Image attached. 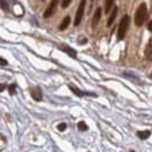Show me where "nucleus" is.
I'll list each match as a JSON object with an SVG mask.
<instances>
[{"label":"nucleus","mask_w":152,"mask_h":152,"mask_svg":"<svg viewBox=\"0 0 152 152\" xmlns=\"http://www.w3.org/2000/svg\"><path fill=\"white\" fill-rule=\"evenodd\" d=\"M146 17H148V8L145 4H141L135 13V24L137 26H141L144 24Z\"/></svg>","instance_id":"nucleus-1"},{"label":"nucleus","mask_w":152,"mask_h":152,"mask_svg":"<svg viewBox=\"0 0 152 152\" xmlns=\"http://www.w3.org/2000/svg\"><path fill=\"white\" fill-rule=\"evenodd\" d=\"M129 22H131V17L128 15H125L121 18V23H119V27H118V33H117V39L118 40H123L125 38L127 30H128V26H129Z\"/></svg>","instance_id":"nucleus-2"},{"label":"nucleus","mask_w":152,"mask_h":152,"mask_svg":"<svg viewBox=\"0 0 152 152\" xmlns=\"http://www.w3.org/2000/svg\"><path fill=\"white\" fill-rule=\"evenodd\" d=\"M85 4H86V0H81L80 6L77 8V12H76L75 15V20H74V25L75 26L80 25V23L82 20L83 15H84V9H85Z\"/></svg>","instance_id":"nucleus-3"},{"label":"nucleus","mask_w":152,"mask_h":152,"mask_svg":"<svg viewBox=\"0 0 152 152\" xmlns=\"http://www.w3.org/2000/svg\"><path fill=\"white\" fill-rule=\"evenodd\" d=\"M30 94H31L32 99L34 101H42L43 100V94H42V90L40 86H34V88H30Z\"/></svg>","instance_id":"nucleus-4"},{"label":"nucleus","mask_w":152,"mask_h":152,"mask_svg":"<svg viewBox=\"0 0 152 152\" xmlns=\"http://www.w3.org/2000/svg\"><path fill=\"white\" fill-rule=\"evenodd\" d=\"M57 5H58V0H51V2L49 4V6H48V8L45 9V14H43V17L45 18H49L50 16H52L55 14V12H56Z\"/></svg>","instance_id":"nucleus-5"},{"label":"nucleus","mask_w":152,"mask_h":152,"mask_svg":"<svg viewBox=\"0 0 152 152\" xmlns=\"http://www.w3.org/2000/svg\"><path fill=\"white\" fill-rule=\"evenodd\" d=\"M68 88L70 89V91L74 93V94H76L77 96H84V95H91V96H96V94L95 93H88V92H83V91H81L80 89H77V88H75L74 85H72V84H69L68 85Z\"/></svg>","instance_id":"nucleus-6"},{"label":"nucleus","mask_w":152,"mask_h":152,"mask_svg":"<svg viewBox=\"0 0 152 152\" xmlns=\"http://www.w3.org/2000/svg\"><path fill=\"white\" fill-rule=\"evenodd\" d=\"M59 49L60 50H63L64 52H66L68 56H70L72 58H76L77 57V53H76V51L73 49V48H70L69 45H59Z\"/></svg>","instance_id":"nucleus-7"},{"label":"nucleus","mask_w":152,"mask_h":152,"mask_svg":"<svg viewBox=\"0 0 152 152\" xmlns=\"http://www.w3.org/2000/svg\"><path fill=\"white\" fill-rule=\"evenodd\" d=\"M101 14H102L101 8H98V9L95 10L94 15H93V18H92V28L96 27V25L99 24V22H100V17H101Z\"/></svg>","instance_id":"nucleus-8"},{"label":"nucleus","mask_w":152,"mask_h":152,"mask_svg":"<svg viewBox=\"0 0 152 152\" xmlns=\"http://www.w3.org/2000/svg\"><path fill=\"white\" fill-rule=\"evenodd\" d=\"M144 55H145V58L148 60L152 61V38L149 40V42H148V45H146Z\"/></svg>","instance_id":"nucleus-9"},{"label":"nucleus","mask_w":152,"mask_h":152,"mask_svg":"<svg viewBox=\"0 0 152 152\" xmlns=\"http://www.w3.org/2000/svg\"><path fill=\"white\" fill-rule=\"evenodd\" d=\"M69 23H70V17H69V16H66V17L63 19L61 24L59 25V30H60V31H64V30H66V28L68 27V25H69Z\"/></svg>","instance_id":"nucleus-10"},{"label":"nucleus","mask_w":152,"mask_h":152,"mask_svg":"<svg viewBox=\"0 0 152 152\" xmlns=\"http://www.w3.org/2000/svg\"><path fill=\"white\" fill-rule=\"evenodd\" d=\"M117 12H118V8H117V7H114V8H113V13H111L110 17L108 19V26H110L114 23L115 18H116V16H117Z\"/></svg>","instance_id":"nucleus-11"},{"label":"nucleus","mask_w":152,"mask_h":152,"mask_svg":"<svg viewBox=\"0 0 152 152\" xmlns=\"http://www.w3.org/2000/svg\"><path fill=\"white\" fill-rule=\"evenodd\" d=\"M151 135V132L150 131H141V132H137V136L140 137V140H146L149 136Z\"/></svg>","instance_id":"nucleus-12"},{"label":"nucleus","mask_w":152,"mask_h":152,"mask_svg":"<svg viewBox=\"0 0 152 152\" xmlns=\"http://www.w3.org/2000/svg\"><path fill=\"white\" fill-rule=\"evenodd\" d=\"M16 90H17V84L16 83H12V84L8 85V93H9V95L16 94Z\"/></svg>","instance_id":"nucleus-13"},{"label":"nucleus","mask_w":152,"mask_h":152,"mask_svg":"<svg viewBox=\"0 0 152 152\" xmlns=\"http://www.w3.org/2000/svg\"><path fill=\"white\" fill-rule=\"evenodd\" d=\"M77 128H78V131H81V132H85V131H88V129H89L88 125L85 124V121H83L77 123Z\"/></svg>","instance_id":"nucleus-14"},{"label":"nucleus","mask_w":152,"mask_h":152,"mask_svg":"<svg viewBox=\"0 0 152 152\" xmlns=\"http://www.w3.org/2000/svg\"><path fill=\"white\" fill-rule=\"evenodd\" d=\"M114 1H115V0H106V4H104V13H106V14L109 13V10L111 9Z\"/></svg>","instance_id":"nucleus-15"},{"label":"nucleus","mask_w":152,"mask_h":152,"mask_svg":"<svg viewBox=\"0 0 152 152\" xmlns=\"http://www.w3.org/2000/svg\"><path fill=\"white\" fill-rule=\"evenodd\" d=\"M7 144V137L4 134H0V151L6 146Z\"/></svg>","instance_id":"nucleus-16"},{"label":"nucleus","mask_w":152,"mask_h":152,"mask_svg":"<svg viewBox=\"0 0 152 152\" xmlns=\"http://www.w3.org/2000/svg\"><path fill=\"white\" fill-rule=\"evenodd\" d=\"M0 7H1L6 13L9 12V4H8L7 0H0Z\"/></svg>","instance_id":"nucleus-17"},{"label":"nucleus","mask_w":152,"mask_h":152,"mask_svg":"<svg viewBox=\"0 0 152 152\" xmlns=\"http://www.w3.org/2000/svg\"><path fill=\"white\" fill-rule=\"evenodd\" d=\"M66 128H67V124H66V123H60V124H58L57 129L59 132H64Z\"/></svg>","instance_id":"nucleus-18"},{"label":"nucleus","mask_w":152,"mask_h":152,"mask_svg":"<svg viewBox=\"0 0 152 152\" xmlns=\"http://www.w3.org/2000/svg\"><path fill=\"white\" fill-rule=\"evenodd\" d=\"M70 2H72V0H63L61 1V7L63 8H67V7L69 6Z\"/></svg>","instance_id":"nucleus-19"},{"label":"nucleus","mask_w":152,"mask_h":152,"mask_svg":"<svg viewBox=\"0 0 152 152\" xmlns=\"http://www.w3.org/2000/svg\"><path fill=\"white\" fill-rule=\"evenodd\" d=\"M8 65V61H7L5 58L0 57V66H7Z\"/></svg>","instance_id":"nucleus-20"},{"label":"nucleus","mask_w":152,"mask_h":152,"mask_svg":"<svg viewBox=\"0 0 152 152\" xmlns=\"http://www.w3.org/2000/svg\"><path fill=\"white\" fill-rule=\"evenodd\" d=\"M6 88H7V84H5V83H0V92H2Z\"/></svg>","instance_id":"nucleus-21"},{"label":"nucleus","mask_w":152,"mask_h":152,"mask_svg":"<svg viewBox=\"0 0 152 152\" xmlns=\"http://www.w3.org/2000/svg\"><path fill=\"white\" fill-rule=\"evenodd\" d=\"M148 30L150 32H152V20L151 22H149V24H148Z\"/></svg>","instance_id":"nucleus-22"},{"label":"nucleus","mask_w":152,"mask_h":152,"mask_svg":"<svg viewBox=\"0 0 152 152\" xmlns=\"http://www.w3.org/2000/svg\"><path fill=\"white\" fill-rule=\"evenodd\" d=\"M150 77H151V78H152V73H151V75H150Z\"/></svg>","instance_id":"nucleus-23"},{"label":"nucleus","mask_w":152,"mask_h":152,"mask_svg":"<svg viewBox=\"0 0 152 152\" xmlns=\"http://www.w3.org/2000/svg\"><path fill=\"white\" fill-rule=\"evenodd\" d=\"M131 152H135V151H134V150H132V151H131Z\"/></svg>","instance_id":"nucleus-24"}]
</instances>
